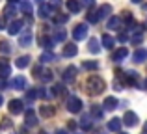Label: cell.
I'll return each mask as SVG.
<instances>
[{"label": "cell", "mask_w": 147, "mask_h": 134, "mask_svg": "<svg viewBox=\"0 0 147 134\" xmlns=\"http://www.w3.org/2000/svg\"><path fill=\"white\" fill-rule=\"evenodd\" d=\"M80 4H82V6H86V7H93L95 6V0H82Z\"/></svg>", "instance_id": "obj_42"}, {"label": "cell", "mask_w": 147, "mask_h": 134, "mask_svg": "<svg viewBox=\"0 0 147 134\" xmlns=\"http://www.w3.org/2000/svg\"><path fill=\"white\" fill-rule=\"evenodd\" d=\"M9 73H11L9 63H7L6 60H2V62H0V78H7V76H9Z\"/></svg>", "instance_id": "obj_15"}, {"label": "cell", "mask_w": 147, "mask_h": 134, "mask_svg": "<svg viewBox=\"0 0 147 134\" xmlns=\"http://www.w3.org/2000/svg\"><path fill=\"white\" fill-rule=\"evenodd\" d=\"M13 15H17V9H15L13 4H9V6L4 7V17H13Z\"/></svg>", "instance_id": "obj_32"}, {"label": "cell", "mask_w": 147, "mask_h": 134, "mask_svg": "<svg viewBox=\"0 0 147 134\" xmlns=\"http://www.w3.org/2000/svg\"><path fill=\"white\" fill-rule=\"evenodd\" d=\"M125 82L129 84V86H134V84L138 82V73H134V71H129L125 75Z\"/></svg>", "instance_id": "obj_21"}, {"label": "cell", "mask_w": 147, "mask_h": 134, "mask_svg": "<svg viewBox=\"0 0 147 134\" xmlns=\"http://www.w3.org/2000/svg\"><path fill=\"white\" fill-rule=\"evenodd\" d=\"M26 99H28V101H34V99H37V88L30 90L28 93H26Z\"/></svg>", "instance_id": "obj_40"}, {"label": "cell", "mask_w": 147, "mask_h": 134, "mask_svg": "<svg viewBox=\"0 0 147 134\" xmlns=\"http://www.w3.org/2000/svg\"><path fill=\"white\" fill-rule=\"evenodd\" d=\"M11 129H13V121L9 117H2V121H0V132H9Z\"/></svg>", "instance_id": "obj_14"}, {"label": "cell", "mask_w": 147, "mask_h": 134, "mask_svg": "<svg viewBox=\"0 0 147 134\" xmlns=\"http://www.w3.org/2000/svg\"><path fill=\"white\" fill-rule=\"evenodd\" d=\"M75 78H76V67L69 65L63 71V82H75Z\"/></svg>", "instance_id": "obj_7"}, {"label": "cell", "mask_w": 147, "mask_h": 134, "mask_svg": "<svg viewBox=\"0 0 147 134\" xmlns=\"http://www.w3.org/2000/svg\"><path fill=\"white\" fill-rule=\"evenodd\" d=\"M65 37H67V32H65V30H56L52 41L54 43H60V41H65Z\"/></svg>", "instance_id": "obj_25"}, {"label": "cell", "mask_w": 147, "mask_h": 134, "mask_svg": "<svg viewBox=\"0 0 147 134\" xmlns=\"http://www.w3.org/2000/svg\"><path fill=\"white\" fill-rule=\"evenodd\" d=\"M142 134H147V131H145V132H142Z\"/></svg>", "instance_id": "obj_55"}, {"label": "cell", "mask_w": 147, "mask_h": 134, "mask_svg": "<svg viewBox=\"0 0 147 134\" xmlns=\"http://www.w3.org/2000/svg\"><path fill=\"white\" fill-rule=\"evenodd\" d=\"M127 39H129V37H127V34H119V36H117V41H121V43H125Z\"/></svg>", "instance_id": "obj_44"}, {"label": "cell", "mask_w": 147, "mask_h": 134, "mask_svg": "<svg viewBox=\"0 0 147 134\" xmlns=\"http://www.w3.org/2000/svg\"><path fill=\"white\" fill-rule=\"evenodd\" d=\"M142 39H144V37H142V34H136V36H132V43H134V45H140Z\"/></svg>", "instance_id": "obj_41"}, {"label": "cell", "mask_w": 147, "mask_h": 134, "mask_svg": "<svg viewBox=\"0 0 147 134\" xmlns=\"http://www.w3.org/2000/svg\"><path fill=\"white\" fill-rule=\"evenodd\" d=\"M65 6H67V9L71 11V13H78L80 7H82V4H80V0H67Z\"/></svg>", "instance_id": "obj_11"}, {"label": "cell", "mask_w": 147, "mask_h": 134, "mask_svg": "<svg viewBox=\"0 0 147 134\" xmlns=\"http://www.w3.org/2000/svg\"><path fill=\"white\" fill-rule=\"evenodd\" d=\"M88 48H90V52H91V54H97V52L100 51L99 41L95 39V37H91V39H90V47H88Z\"/></svg>", "instance_id": "obj_30"}, {"label": "cell", "mask_w": 147, "mask_h": 134, "mask_svg": "<svg viewBox=\"0 0 147 134\" xmlns=\"http://www.w3.org/2000/svg\"><path fill=\"white\" fill-rule=\"evenodd\" d=\"M7 108H9L11 114H22V112H24V102L19 101V99H13V101H9Z\"/></svg>", "instance_id": "obj_4"}, {"label": "cell", "mask_w": 147, "mask_h": 134, "mask_svg": "<svg viewBox=\"0 0 147 134\" xmlns=\"http://www.w3.org/2000/svg\"><path fill=\"white\" fill-rule=\"evenodd\" d=\"M127 56H129V48L121 47V48H117V51H114V54H112V60H114V62H121V60L127 58Z\"/></svg>", "instance_id": "obj_10"}, {"label": "cell", "mask_w": 147, "mask_h": 134, "mask_svg": "<svg viewBox=\"0 0 147 134\" xmlns=\"http://www.w3.org/2000/svg\"><path fill=\"white\" fill-rule=\"evenodd\" d=\"M4 24H6V19H4V15L0 13V28H4Z\"/></svg>", "instance_id": "obj_45"}, {"label": "cell", "mask_w": 147, "mask_h": 134, "mask_svg": "<svg viewBox=\"0 0 147 134\" xmlns=\"http://www.w3.org/2000/svg\"><path fill=\"white\" fill-rule=\"evenodd\" d=\"M119 26V17H110L108 21V30H115Z\"/></svg>", "instance_id": "obj_34"}, {"label": "cell", "mask_w": 147, "mask_h": 134, "mask_svg": "<svg viewBox=\"0 0 147 134\" xmlns=\"http://www.w3.org/2000/svg\"><path fill=\"white\" fill-rule=\"evenodd\" d=\"M28 63H30V56H21V58H17L15 65L19 69H24V67H28Z\"/></svg>", "instance_id": "obj_26"}, {"label": "cell", "mask_w": 147, "mask_h": 134, "mask_svg": "<svg viewBox=\"0 0 147 134\" xmlns=\"http://www.w3.org/2000/svg\"><path fill=\"white\" fill-rule=\"evenodd\" d=\"M145 127H147V125H145Z\"/></svg>", "instance_id": "obj_57"}, {"label": "cell", "mask_w": 147, "mask_h": 134, "mask_svg": "<svg viewBox=\"0 0 147 134\" xmlns=\"http://www.w3.org/2000/svg\"><path fill=\"white\" fill-rule=\"evenodd\" d=\"M54 21H56V22H67V21H69V15H63V13H58L56 17H54Z\"/></svg>", "instance_id": "obj_39"}, {"label": "cell", "mask_w": 147, "mask_h": 134, "mask_svg": "<svg viewBox=\"0 0 147 134\" xmlns=\"http://www.w3.org/2000/svg\"><path fill=\"white\" fill-rule=\"evenodd\" d=\"M37 41H39V45H41V47L49 48V51H50V48L54 47V41L50 39V37H45V34H41V36L37 37Z\"/></svg>", "instance_id": "obj_17"}, {"label": "cell", "mask_w": 147, "mask_h": 134, "mask_svg": "<svg viewBox=\"0 0 147 134\" xmlns=\"http://www.w3.org/2000/svg\"><path fill=\"white\" fill-rule=\"evenodd\" d=\"M50 13H52V7H50V6H45V4L39 6V17L47 19V17H50Z\"/></svg>", "instance_id": "obj_27"}, {"label": "cell", "mask_w": 147, "mask_h": 134, "mask_svg": "<svg viewBox=\"0 0 147 134\" xmlns=\"http://www.w3.org/2000/svg\"><path fill=\"white\" fill-rule=\"evenodd\" d=\"M117 134H127V132H117Z\"/></svg>", "instance_id": "obj_54"}, {"label": "cell", "mask_w": 147, "mask_h": 134, "mask_svg": "<svg viewBox=\"0 0 147 134\" xmlns=\"http://www.w3.org/2000/svg\"><path fill=\"white\" fill-rule=\"evenodd\" d=\"M50 93H52V95H65V93H67V90H65V86H61V84H54Z\"/></svg>", "instance_id": "obj_28"}, {"label": "cell", "mask_w": 147, "mask_h": 134, "mask_svg": "<svg viewBox=\"0 0 147 134\" xmlns=\"http://www.w3.org/2000/svg\"><path fill=\"white\" fill-rule=\"evenodd\" d=\"M84 69H88V71H95V69H99V63L97 62H84Z\"/></svg>", "instance_id": "obj_35"}, {"label": "cell", "mask_w": 147, "mask_h": 134, "mask_svg": "<svg viewBox=\"0 0 147 134\" xmlns=\"http://www.w3.org/2000/svg\"><path fill=\"white\" fill-rule=\"evenodd\" d=\"M80 127H82L84 131H90L91 129V116H84L82 119H80Z\"/></svg>", "instance_id": "obj_31"}, {"label": "cell", "mask_w": 147, "mask_h": 134, "mask_svg": "<svg viewBox=\"0 0 147 134\" xmlns=\"http://www.w3.org/2000/svg\"><path fill=\"white\" fill-rule=\"evenodd\" d=\"M76 52H78V47H76L75 43H67L63 47V51H61V54H63L65 58H71V56H76Z\"/></svg>", "instance_id": "obj_8"}, {"label": "cell", "mask_w": 147, "mask_h": 134, "mask_svg": "<svg viewBox=\"0 0 147 134\" xmlns=\"http://www.w3.org/2000/svg\"><path fill=\"white\" fill-rule=\"evenodd\" d=\"M9 2H15V0H9Z\"/></svg>", "instance_id": "obj_56"}, {"label": "cell", "mask_w": 147, "mask_h": 134, "mask_svg": "<svg viewBox=\"0 0 147 134\" xmlns=\"http://www.w3.org/2000/svg\"><path fill=\"white\" fill-rule=\"evenodd\" d=\"M114 43H115V39L112 36H108V34L102 36V47L104 48H114Z\"/></svg>", "instance_id": "obj_24"}, {"label": "cell", "mask_w": 147, "mask_h": 134, "mask_svg": "<svg viewBox=\"0 0 147 134\" xmlns=\"http://www.w3.org/2000/svg\"><path fill=\"white\" fill-rule=\"evenodd\" d=\"M9 51H11L9 43H7V41H0V52H4V54H7Z\"/></svg>", "instance_id": "obj_38"}, {"label": "cell", "mask_w": 147, "mask_h": 134, "mask_svg": "<svg viewBox=\"0 0 147 134\" xmlns=\"http://www.w3.org/2000/svg\"><path fill=\"white\" fill-rule=\"evenodd\" d=\"M67 110L71 114H78L80 110H82V101H80L76 95H71V97L67 99Z\"/></svg>", "instance_id": "obj_2"}, {"label": "cell", "mask_w": 147, "mask_h": 134, "mask_svg": "<svg viewBox=\"0 0 147 134\" xmlns=\"http://www.w3.org/2000/svg\"><path fill=\"white\" fill-rule=\"evenodd\" d=\"M90 116L93 117V119H102V108H99L97 104H93L91 110H90Z\"/></svg>", "instance_id": "obj_23"}, {"label": "cell", "mask_w": 147, "mask_h": 134, "mask_svg": "<svg viewBox=\"0 0 147 134\" xmlns=\"http://www.w3.org/2000/svg\"><path fill=\"white\" fill-rule=\"evenodd\" d=\"M56 134H67V131H63V129H58Z\"/></svg>", "instance_id": "obj_50"}, {"label": "cell", "mask_w": 147, "mask_h": 134, "mask_svg": "<svg viewBox=\"0 0 147 134\" xmlns=\"http://www.w3.org/2000/svg\"><path fill=\"white\" fill-rule=\"evenodd\" d=\"M2 102H4V99H2V95H0V106H2Z\"/></svg>", "instance_id": "obj_52"}, {"label": "cell", "mask_w": 147, "mask_h": 134, "mask_svg": "<svg viewBox=\"0 0 147 134\" xmlns=\"http://www.w3.org/2000/svg\"><path fill=\"white\" fill-rule=\"evenodd\" d=\"M49 6L56 9V7H60V6H61V0H50V4H49Z\"/></svg>", "instance_id": "obj_43"}, {"label": "cell", "mask_w": 147, "mask_h": 134, "mask_svg": "<svg viewBox=\"0 0 147 134\" xmlns=\"http://www.w3.org/2000/svg\"><path fill=\"white\" fill-rule=\"evenodd\" d=\"M121 123H123V121L119 119V117H114V119H110V123H108V131L119 132V129H121Z\"/></svg>", "instance_id": "obj_19"}, {"label": "cell", "mask_w": 147, "mask_h": 134, "mask_svg": "<svg viewBox=\"0 0 147 134\" xmlns=\"http://www.w3.org/2000/svg\"><path fill=\"white\" fill-rule=\"evenodd\" d=\"M86 36H88V26L86 24H76L75 28H73V37H75L76 41L86 39Z\"/></svg>", "instance_id": "obj_3"}, {"label": "cell", "mask_w": 147, "mask_h": 134, "mask_svg": "<svg viewBox=\"0 0 147 134\" xmlns=\"http://www.w3.org/2000/svg\"><path fill=\"white\" fill-rule=\"evenodd\" d=\"M67 127H69V129H76V123H75V121H69Z\"/></svg>", "instance_id": "obj_48"}, {"label": "cell", "mask_w": 147, "mask_h": 134, "mask_svg": "<svg viewBox=\"0 0 147 134\" xmlns=\"http://www.w3.org/2000/svg\"><path fill=\"white\" fill-rule=\"evenodd\" d=\"M36 2H37V4H39V6H41V4H45V0H36Z\"/></svg>", "instance_id": "obj_51"}, {"label": "cell", "mask_w": 147, "mask_h": 134, "mask_svg": "<svg viewBox=\"0 0 147 134\" xmlns=\"http://www.w3.org/2000/svg\"><path fill=\"white\" fill-rule=\"evenodd\" d=\"M24 123H26V127H36V125H37L36 112H34L32 108H30V110H26V112H24Z\"/></svg>", "instance_id": "obj_6"}, {"label": "cell", "mask_w": 147, "mask_h": 134, "mask_svg": "<svg viewBox=\"0 0 147 134\" xmlns=\"http://www.w3.org/2000/svg\"><path fill=\"white\" fill-rule=\"evenodd\" d=\"M19 134H26V127H21V129H19Z\"/></svg>", "instance_id": "obj_49"}, {"label": "cell", "mask_w": 147, "mask_h": 134, "mask_svg": "<svg viewBox=\"0 0 147 134\" xmlns=\"http://www.w3.org/2000/svg\"><path fill=\"white\" fill-rule=\"evenodd\" d=\"M117 99L115 97H106L104 99V102H102V106H104V110H115L117 108Z\"/></svg>", "instance_id": "obj_12"}, {"label": "cell", "mask_w": 147, "mask_h": 134, "mask_svg": "<svg viewBox=\"0 0 147 134\" xmlns=\"http://www.w3.org/2000/svg\"><path fill=\"white\" fill-rule=\"evenodd\" d=\"M21 28H22V21H13L9 24V28H7V32H9L11 36H17V34L21 32Z\"/></svg>", "instance_id": "obj_20"}, {"label": "cell", "mask_w": 147, "mask_h": 134, "mask_svg": "<svg viewBox=\"0 0 147 134\" xmlns=\"http://www.w3.org/2000/svg\"><path fill=\"white\" fill-rule=\"evenodd\" d=\"M123 123H125L127 127H136L138 125V116L134 112H129V110H127L125 116H123Z\"/></svg>", "instance_id": "obj_5"}, {"label": "cell", "mask_w": 147, "mask_h": 134, "mask_svg": "<svg viewBox=\"0 0 147 134\" xmlns=\"http://www.w3.org/2000/svg\"><path fill=\"white\" fill-rule=\"evenodd\" d=\"M110 13H112V6H110V4H104V6H100L99 9H97V17H99V21H100V19H104V17H108Z\"/></svg>", "instance_id": "obj_13"}, {"label": "cell", "mask_w": 147, "mask_h": 134, "mask_svg": "<svg viewBox=\"0 0 147 134\" xmlns=\"http://www.w3.org/2000/svg\"><path fill=\"white\" fill-rule=\"evenodd\" d=\"M34 73H36V76H39V73H41V67H39V65H36V67H34Z\"/></svg>", "instance_id": "obj_46"}, {"label": "cell", "mask_w": 147, "mask_h": 134, "mask_svg": "<svg viewBox=\"0 0 147 134\" xmlns=\"http://www.w3.org/2000/svg\"><path fill=\"white\" fill-rule=\"evenodd\" d=\"M132 2H134V4H140V2H142V0H132Z\"/></svg>", "instance_id": "obj_53"}, {"label": "cell", "mask_w": 147, "mask_h": 134, "mask_svg": "<svg viewBox=\"0 0 147 134\" xmlns=\"http://www.w3.org/2000/svg\"><path fill=\"white\" fill-rule=\"evenodd\" d=\"M88 22H91V24H95V22H99L97 11H90V13H88Z\"/></svg>", "instance_id": "obj_37"}, {"label": "cell", "mask_w": 147, "mask_h": 134, "mask_svg": "<svg viewBox=\"0 0 147 134\" xmlns=\"http://www.w3.org/2000/svg\"><path fill=\"white\" fill-rule=\"evenodd\" d=\"M86 90H88L90 95H99V93H102V91L106 90V82H104L100 76L91 75L90 78L86 80Z\"/></svg>", "instance_id": "obj_1"}, {"label": "cell", "mask_w": 147, "mask_h": 134, "mask_svg": "<svg viewBox=\"0 0 147 134\" xmlns=\"http://www.w3.org/2000/svg\"><path fill=\"white\" fill-rule=\"evenodd\" d=\"M19 7H21L24 13H32V4H30V2H21V4H19Z\"/></svg>", "instance_id": "obj_36"}, {"label": "cell", "mask_w": 147, "mask_h": 134, "mask_svg": "<svg viewBox=\"0 0 147 134\" xmlns=\"http://www.w3.org/2000/svg\"><path fill=\"white\" fill-rule=\"evenodd\" d=\"M39 76H41V80H43V82H52V78H54V73H52V71H43Z\"/></svg>", "instance_id": "obj_33"}, {"label": "cell", "mask_w": 147, "mask_h": 134, "mask_svg": "<svg viewBox=\"0 0 147 134\" xmlns=\"http://www.w3.org/2000/svg\"><path fill=\"white\" fill-rule=\"evenodd\" d=\"M32 39H34L32 30H28V32H24L19 37V45H21V47H30V45H32Z\"/></svg>", "instance_id": "obj_9"}, {"label": "cell", "mask_w": 147, "mask_h": 134, "mask_svg": "<svg viewBox=\"0 0 147 134\" xmlns=\"http://www.w3.org/2000/svg\"><path fill=\"white\" fill-rule=\"evenodd\" d=\"M134 62H138V63H142V62H145L147 60V48H138L136 52H134Z\"/></svg>", "instance_id": "obj_16"}, {"label": "cell", "mask_w": 147, "mask_h": 134, "mask_svg": "<svg viewBox=\"0 0 147 134\" xmlns=\"http://www.w3.org/2000/svg\"><path fill=\"white\" fill-rule=\"evenodd\" d=\"M39 114H41L43 117H52V116H54V108H52V106H49V104H43V106L39 108Z\"/></svg>", "instance_id": "obj_22"}, {"label": "cell", "mask_w": 147, "mask_h": 134, "mask_svg": "<svg viewBox=\"0 0 147 134\" xmlns=\"http://www.w3.org/2000/svg\"><path fill=\"white\" fill-rule=\"evenodd\" d=\"M11 88H13V90H26V78L17 76V78L11 82Z\"/></svg>", "instance_id": "obj_18"}, {"label": "cell", "mask_w": 147, "mask_h": 134, "mask_svg": "<svg viewBox=\"0 0 147 134\" xmlns=\"http://www.w3.org/2000/svg\"><path fill=\"white\" fill-rule=\"evenodd\" d=\"M4 88H6V80L0 78V90H4Z\"/></svg>", "instance_id": "obj_47"}, {"label": "cell", "mask_w": 147, "mask_h": 134, "mask_svg": "<svg viewBox=\"0 0 147 134\" xmlns=\"http://www.w3.org/2000/svg\"><path fill=\"white\" fill-rule=\"evenodd\" d=\"M56 60V56L52 54V52H43V54L39 56V62L41 63H49V62H54Z\"/></svg>", "instance_id": "obj_29"}]
</instances>
